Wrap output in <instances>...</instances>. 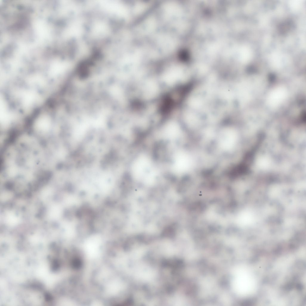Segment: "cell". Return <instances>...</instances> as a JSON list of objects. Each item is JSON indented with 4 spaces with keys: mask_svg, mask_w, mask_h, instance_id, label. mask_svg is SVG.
Wrapping results in <instances>:
<instances>
[{
    "mask_svg": "<svg viewBox=\"0 0 306 306\" xmlns=\"http://www.w3.org/2000/svg\"><path fill=\"white\" fill-rule=\"evenodd\" d=\"M287 91L284 88H278L270 94L268 100L269 104L273 107L279 105L286 97Z\"/></svg>",
    "mask_w": 306,
    "mask_h": 306,
    "instance_id": "cell-1",
    "label": "cell"
},
{
    "mask_svg": "<svg viewBox=\"0 0 306 306\" xmlns=\"http://www.w3.org/2000/svg\"><path fill=\"white\" fill-rule=\"evenodd\" d=\"M21 89H22V91H23V93H24V95H26H26H27V94H26V93H24V91H23V89H22V87H21ZM27 95H29H29H28V94H27ZM31 97H34V98H38V96H32V95H31Z\"/></svg>",
    "mask_w": 306,
    "mask_h": 306,
    "instance_id": "cell-2",
    "label": "cell"
}]
</instances>
